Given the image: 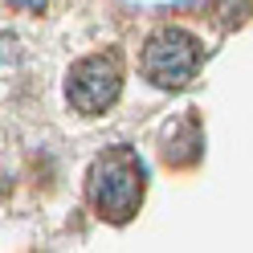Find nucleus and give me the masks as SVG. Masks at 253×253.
<instances>
[{
	"mask_svg": "<svg viewBox=\"0 0 253 253\" xmlns=\"http://www.w3.org/2000/svg\"><path fill=\"white\" fill-rule=\"evenodd\" d=\"M8 4H12V8H21V12H41L49 0H8Z\"/></svg>",
	"mask_w": 253,
	"mask_h": 253,
	"instance_id": "nucleus-5",
	"label": "nucleus"
},
{
	"mask_svg": "<svg viewBox=\"0 0 253 253\" xmlns=\"http://www.w3.org/2000/svg\"><path fill=\"white\" fill-rule=\"evenodd\" d=\"M90 204L98 209L102 220L110 225H126L147 192V168L131 147H106L98 160L90 164Z\"/></svg>",
	"mask_w": 253,
	"mask_h": 253,
	"instance_id": "nucleus-1",
	"label": "nucleus"
},
{
	"mask_svg": "<svg viewBox=\"0 0 253 253\" xmlns=\"http://www.w3.org/2000/svg\"><path fill=\"white\" fill-rule=\"evenodd\" d=\"M200 147H204V135H200V123L192 110H184L176 123H168L164 131V164L171 168H188L200 160Z\"/></svg>",
	"mask_w": 253,
	"mask_h": 253,
	"instance_id": "nucleus-4",
	"label": "nucleus"
},
{
	"mask_svg": "<svg viewBox=\"0 0 253 253\" xmlns=\"http://www.w3.org/2000/svg\"><path fill=\"white\" fill-rule=\"evenodd\" d=\"M123 90V61L119 53H90L82 57L66 78V98L78 115H102L119 102Z\"/></svg>",
	"mask_w": 253,
	"mask_h": 253,
	"instance_id": "nucleus-3",
	"label": "nucleus"
},
{
	"mask_svg": "<svg viewBox=\"0 0 253 253\" xmlns=\"http://www.w3.org/2000/svg\"><path fill=\"white\" fill-rule=\"evenodd\" d=\"M200 61H204L200 41L176 25L155 29L143 45V78L160 90H184L196 78Z\"/></svg>",
	"mask_w": 253,
	"mask_h": 253,
	"instance_id": "nucleus-2",
	"label": "nucleus"
}]
</instances>
